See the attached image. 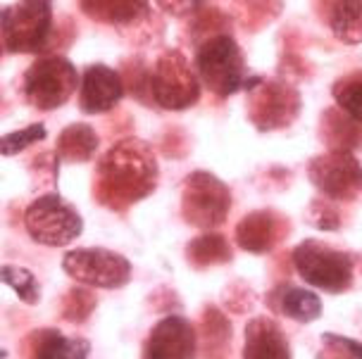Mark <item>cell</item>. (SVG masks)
Returning a JSON list of instances; mask_svg holds the SVG:
<instances>
[{
  "label": "cell",
  "mask_w": 362,
  "mask_h": 359,
  "mask_svg": "<svg viewBox=\"0 0 362 359\" xmlns=\"http://www.w3.org/2000/svg\"><path fill=\"white\" fill-rule=\"evenodd\" d=\"M248 91V114L250 121L260 131H272L288 126V121L298 114V93L286 83L264 81L260 76L245 81Z\"/></svg>",
  "instance_id": "30bf717a"
},
{
  "label": "cell",
  "mask_w": 362,
  "mask_h": 359,
  "mask_svg": "<svg viewBox=\"0 0 362 359\" xmlns=\"http://www.w3.org/2000/svg\"><path fill=\"white\" fill-rule=\"evenodd\" d=\"M95 305H98V300L88 291V286H74L64 293L60 305V317L69 324H83L93 314Z\"/></svg>",
  "instance_id": "cb8c5ba5"
},
{
  "label": "cell",
  "mask_w": 362,
  "mask_h": 359,
  "mask_svg": "<svg viewBox=\"0 0 362 359\" xmlns=\"http://www.w3.org/2000/svg\"><path fill=\"white\" fill-rule=\"evenodd\" d=\"M329 27L344 43L362 41V0H334L329 12Z\"/></svg>",
  "instance_id": "7402d4cb"
},
{
  "label": "cell",
  "mask_w": 362,
  "mask_h": 359,
  "mask_svg": "<svg viewBox=\"0 0 362 359\" xmlns=\"http://www.w3.org/2000/svg\"><path fill=\"white\" fill-rule=\"evenodd\" d=\"M243 359H291L288 338L274 319L255 317L245 324Z\"/></svg>",
  "instance_id": "9a60e30c"
},
{
  "label": "cell",
  "mask_w": 362,
  "mask_h": 359,
  "mask_svg": "<svg viewBox=\"0 0 362 359\" xmlns=\"http://www.w3.org/2000/svg\"><path fill=\"white\" fill-rule=\"evenodd\" d=\"M158 183V162L153 150L141 140H122L110 147L95 166L93 195L110 209L132 207L155 190Z\"/></svg>",
  "instance_id": "6da1fadb"
},
{
  "label": "cell",
  "mask_w": 362,
  "mask_h": 359,
  "mask_svg": "<svg viewBox=\"0 0 362 359\" xmlns=\"http://www.w3.org/2000/svg\"><path fill=\"white\" fill-rule=\"evenodd\" d=\"M189 3H198V0H189Z\"/></svg>",
  "instance_id": "83f0119b"
},
{
  "label": "cell",
  "mask_w": 362,
  "mask_h": 359,
  "mask_svg": "<svg viewBox=\"0 0 362 359\" xmlns=\"http://www.w3.org/2000/svg\"><path fill=\"white\" fill-rule=\"evenodd\" d=\"M62 272L81 286L117 291L132 279V262L107 248H76L62 257Z\"/></svg>",
  "instance_id": "ba28073f"
},
{
  "label": "cell",
  "mask_w": 362,
  "mask_h": 359,
  "mask_svg": "<svg viewBox=\"0 0 362 359\" xmlns=\"http://www.w3.org/2000/svg\"><path fill=\"white\" fill-rule=\"evenodd\" d=\"M308 176L332 202L353 200L362 188V166L351 150H329L327 155L315 157L308 166Z\"/></svg>",
  "instance_id": "8fae6325"
},
{
  "label": "cell",
  "mask_w": 362,
  "mask_h": 359,
  "mask_svg": "<svg viewBox=\"0 0 362 359\" xmlns=\"http://www.w3.org/2000/svg\"><path fill=\"white\" fill-rule=\"evenodd\" d=\"M231 350V322L215 305H208L200 319V352L203 359H226Z\"/></svg>",
  "instance_id": "ac0fdd59"
},
{
  "label": "cell",
  "mask_w": 362,
  "mask_h": 359,
  "mask_svg": "<svg viewBox=\"0 0 362 359\" xmlns=\"http://www.w3.org/2000/svg\"><path fill=\"white\" fill-rule=\"evenodd\" d=\"M79 5L93 22L112 27L134 24L148 12V0H79Z\"/></svg>",
  "instance_id": "d6986e66"
},
{
  "label": "cell",
  "mask_w": 362,
  "mask_h": 359,
  "mask_svg": "<svg viewBox=\"0 0 362 359\" xmlns=\"http://www.w3.org/2000/svg\"><path fill=\"white\" fill-rule=\"evenodd\" d=\"M29 345L31 359H88L90 343L86 338L64 336L57 329H41L34 331L24 341Z\"/></svg>",
  "instance_id": "e0dca14e"
},
{
  "label": "cell",
  "mask_w": 362,
  "mask_h": 359,
  "mask_svg": "<svg viewBox=\"0 0 362 359\" xmlns=\"http://www.w3.org/2000/svg\"><path fill=\"white\" fill-rule=\"evenodd\" d=\"M124 81L112 67L90 65L81 76L79 86V107L86 114L110 112L117 102L124 98Z\"/></svg>",
  "instance_id": "5bb4252c"
},
{
  "label": "cell",
  "mask_w": 362,
  "mask_h": 359,
  "mask_svg": "<svg viewBox=\"0 0 362 359\" xmlns=\"http://www.w3.org/2000/svg\"><path fill=\"white\" fill-rule=\"evenodd\" d=\"M310 224L322 231H336L341 229V214L334 207V202L327 200H315L310 205Z\"/></svg>",
  "instance_id": "4316f807"
},
{
  "label": "cell",
  "mask_w": 362,
  "mask_h": 359,
  "mask_svg": "<svg viewBox=\"0 0 362 359\" xmlns=\"http://www.w3.org/2000/svg\"><path fill=\"white\" fill-rule=\"evenodd\" d=\"M332 93L339 110L362 124V72L348 74L344 79H339L334 83Z\"/></svg>",
  "instance_id": "603a6c76"
},
{
  "label": "cell",
  "mask_w": 362,
  "mask_h": 359,
  "mask_svg": "<svg viewBox=\"0 0 362 359\" xmlns=\"http://www.w3.org/2000/svg\"><path fill=\"white\" fill-rule=\"evenodd\" d=\"M231 193L210 171H193L181 185V217L196 229H217L226 221Z\"/></svg>",
  "instance_id": "52a82bcc"
},
{
  "label": "cell",
  "mask_w": 362,
  "mask_h": 359,
  "mask_svg": "<svg viewBox=\"0 0 362 359\" xmlns=\"http://www.w3.org/2000/svg\"><path fill=\"white\" fill-rule=\"evenodd\" d=\"M76 86H79V74L72 62L60 55H48L27 69L22 91L36 110H55L72 98Z\"/></svg>",
  "instance_id": "8992f818"
},
{
  "label": "cell",
  "mask_w": 362,
  "mask_h": 359,
  "mask_svg": "<svg viewBox=\"0 0 362 359\" xmlns=\"http://www.w3.org/2000/svg\"><path fill=\"white\" fill-rule=\"evenodd\" d=\"M48 133H45V126L43 124H29L19 131H12L8 136H3V143H0V152L3 157H12V155H19L22 150H27L29 145L38 143L43 140Z\"/></svg>",
  "instance_id": "484cf974"
},
{
  "label": "cell",
  "mask_w": 362,
  "mask_h": 359,
  "mask_svg": "<svg viewBox=\"0 0 362 359\" xmlns=\"http://www.w3.org/2000/svg\"><path fill=\"white\" fill-rule=\"evenodd\" d=\"M234 252H231L229 241L222 233H203L196 236L189 245H186V262L193 269H210L217 264H226L231 262Z\"/></svg>",
  "instance_id": "ffe728a7"
},
{
  "label": "cell",
  "mask_w": 362,
  "mask_h": 359,
  "mask_svg": "<svg viewBox=\"0 0 362 359\" xmlns=\"http://www.w3.org/2000/svg\"><path fill=\"white\" fill-rule=\"evenodd\" d=\"M193 69L200 83L219 98H229L245 86V57L229 34L205 38L196 50Z\"/></svg>",
  "instance_id": "7a4b0ae2"
},
{
  "label": "cell",
  "mask_w": 362,
  "mask_h": 359,
  "mask_svg": "<svg viewBox=\"0 0 362 359\" xmlns=\"http://www.w3.org/2000/svg\"><path fill=\"white\" fill-rule=\"evenodd\" d=\"M198 333L181 314L163 317L148 333L141 359H196Z\"/></svg>",
  "instance_id": "7c38bea8"
},
{
  "label": "cell",
  "mask_w": 362,
  "mask_h": 359,
  "mask_svg": "<svg viewBox=\"0 0 362 359\" xmlns=\"http://www.w3.org/2000/svg\"><path fill=\"white\" fill-rule=\"evenodd\" d=\"M24 229L38 245L62 248L79 238L83 221L72 205L57 193H43L24 212Z\"/></svg>",
  "instance_id": "5b68a950"
},
{
  "label": "cell",
  "mask_w": 362,
  "mask_h": 359,
  "mask_svg": "<svg viewBox=\"0 0 362 359\" xmlns=\"http://www.w3.org/2000/svg\"><path fill=\"white\" fill-rule=\"evenodd\" d=\"M3 284L10 286L17 293V298L27 305H38L41 303V284L34 276V272L15 264H5L3 267Z\"/></svg>",
  "instance_id": "d4e9b609"
},
{
  "label": "cell",
  "mask_w": 362,
  "mask_h": 359,
  "mask_svg": "<svg viewBox=\"0 0 362 359\" xmlns=\"http://www.w3.org/2000/svg\"><path fill=\"white\" fill-rule=\"evenodd\" d=\"M288 231L291 224L284 214L274 209H257L236 224V243L245 252L264 255L286 241Z\"/></svg>",
  "instance_id": "4fadbf2b"
},
{
  "label": "cell",
  "mask_w": 362,
  "mask_h": 359,
  "mask_svg": "<svg viewBox=\"0 0 362 359\" xmlns=\"http://www.w3.org/2000/svg\"><path fill=\"white\" fill-rule=\"evenodd\" d=\"M98 150V136L88 124L67 126L57 138V157L62 162H86Z\"/></svg>",
  "instance_id": "44dd1931"
},
{
  "label": "cell",
  "mask_w": 362,
  "mask_h": 359,
  "mask_svg": "<svg viewBox=\"0 0 362 359\" xmlns=\"http://www.w3.org/2000/svg\"><path fill=\"white\" fill-rule=\"evenodd\" d=\"M53 31V0H17L3 10V48L8 53H41Z\"/></svg>",
  "instance_id": "277c9868"
},
{
  "label": "cell",
  "mask_w": 362,
  "mask_h": 359,
  "mask_svg": "<svg viewBox=\"0 0 362 359\" xmlns=\"http://www.w3.org/2000/svg\"><path fill=\"white\" fill-rule=\"evenodd\" d=\"M148 91L165 110H186L200 98V79L179 50H165L151 72Z\"/></svg>",
  "instance_id": "9c48e42d"
},
{
  "label": "cell",
  "mask_w": 362,
  "mask_h": 359,
  "mask_svg": "<svg viewBox=\"0 0 362 359\" xmlns=\"http://www.w3.org/2000/svg\"><path fill=\"white\" fill-rule=\"evenodd\" d=\"M293 267L308 286L327 293H346L353 286L355 260L351 252L308 238L293 250Z\"/></svg>",
  "instance_id": "3957f363"
},
{
  "label": "cell",
  "mask_w": 362,
  "mask_h": 359,
  "mask_svg": "<svg viewBox=\"0 0 362 359\" xmlns=\"http://www.w3.org/2000/svg\"><path fill=\"white\" fill-rule=\"evenodd\" d=\"M264 303H267V307L274 314L288 317L298 324H310L322 317L320 295H315L313 291H308V288H298L291 284H281V286L272 288Z\"/></svg>",
  "instance_id": "2e32d148"
}]
</instances>
